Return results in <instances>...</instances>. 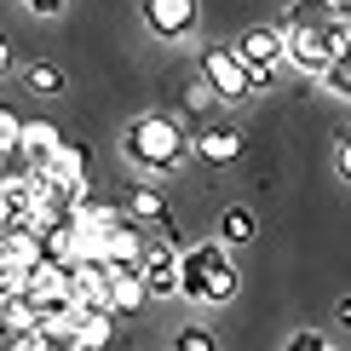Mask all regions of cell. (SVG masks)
Here are the masks:
<instances>
[{
	"mask_svg": "<svg viewBox=\"0 0 351 351\" xmlns=\"http://www.w3.org/2000/svg\"><path fill=\"white\" fill-rule=\"evenodd\" d=\"M242 288L237 265H230V247L225 242H190L179 247V294L196 305H230Z\"/></svg>",
	"mask_w": 351,
	"mask_h": 351,
	"instance_id": "cell-1",
	"label": "cell"
},
{
	"mask_svg": "<svg viewBox=\"0 0 351 351\" xmlns=\"http://www.w3.org/2000/svg\"><path fill=\"white\" fill-rule=\"evenodd\" d=\"M282 351H340V346H328L323 334H311V328H300V334H294V340H288Z\"/></svg>",
	"mask_w": 351,
	"mask_h": 351,
	"instance_id": "cell-18",
	"label": "cell"
},
{
	"mask_svg": "<svg viewBox=\"0 0 351 351\" xmlns=\"http://www.w3.org/2000/svg\"><path fill=\"white\" fill-rule=\"evenodd\" d=\"M230 52H237L242 64H247V75H254V93H259V86H271V81H276V58H282V29L254 23V29H247V35H242Z\"/></svg>",
	"mask_w": 351,
	"mask_h": 351,
	"instance_id": "cell-4",
	"label": "cell"
},
{
	"mask_svg": "<svg viewBox=\"0 0 351 351\" xmlns=\"http://www.w3.org/2000/svg\"><path fill=\"white\" fill-rule=\"evenodd\" d=\"M202 86H208L219 104H242L254 93V75H247V64L230 47H208L202 52Z\"/></svg>",
	"mask_w": 351,
	"mask_h": 351,
	"instance_id": "cell-3",
	"label": "cell"
},
{
	"mask_svg": "<svg viewBox=\"0 0 351 351\" xmlns=\"http://www.w3.org/2000/svg\"><path fill=\"white\" fill-rule=\"evenodd\" d=\"M138 282H144V294L173 300V294H179V247H173V242H144Z\"/></svg>",
	"mask_w": 351,
	"mask_h": 351,
	"instance_id": "cell-7",
	"label": "cell"
},
{
	"mask_svg": "<svg viewBox=\"0 0 351 351\" xmlns=\"http://www.w3.org/2000/svg\"><path fill=\"white\" fill-rule=\"evenodd\" d=\"M6 69H12V52H6V40H0V75H6Z\"/></svg>",
	"mask_w": 351,
	"mask_h": 351,
	"instance_id": "cell-21",
	"label": "cell"
},
{
	"mask_svg": "<svg viewBox=\"0 0 351 351\" xmlns=\"http://www.w3.org/2000/svg\"><path fill=\"white\" fill-rule=\"evenodd\" d=\"M247 237H254V213L247 208H230L219 219V242H247Z\"/></svg>",
	"mask_w": 351,
	"mask_h": 351,
	"instance_id": "cell-12",
	"label": "cell"
},
{
	"mask_svg": "<svg viewBox=\"0 0 351 351\" xmlns=\"http://www.w3.org/2000/svg\"><path fill=\"white\" fill-rule=\"evenodd\" d=\"M121 219L127 225H156L162 230V242H173V247H184L179 242V230H173V213H167V202H162V190H144V184H133V190H121Z\"/></svg>",
	"mask_w": 351,
	"mask_h": 351,
	"instance_id": "cell-6",
	"label": "cell"
},
{
	"mask_svg": "<svg viewBox=\"0 0 351 351\" xmlns=\"http://www.w3.org/2000/svg\"><path fill=\"white\" fill-rule=\"evenodd\" d=\"M144 300H150V294H144V282H138V276H110V317L138 311Z\"/></svg>",
	"mask_w": 351,
	"mask_h": 351,
	"instance_id": "cell-11",
	"label": "cell"
},
{
	"mask_svg": "<svg viewBox=\"0 0 351 351\" xmlns=\"http://www.w3.org/2000/svg\"><path fill=\"white\" fill-rule=\"evenodd\" d=\"M29 6H35V12H47V18H52V12H64V0H29Z\"/></svg>",
	"mask_w": 351,
	"mask_h": 351,
	"instance_id": "cell-20",
	"label": "cell"
},
{
	"mask_svg": "<svg viewBox=\"0 0 351 351\" xmlns=\"http://www.w3.org/2000/svg\"><path fill=\"white\" fill-rule=\"evenodd\" d=\"M173 351H219L208 328H179V340H173Z\"/></svg>",
	"mask_w": 351,
	"mask_h": 351,
	"instance_id": "cell-16",
	"label": "cell"
},
{
	"mask_svg": "<svg viewBox=\"0 0 351 351\" xmlns=\"http://www.w3.org/2000/svg\"><path fill=\"white\" fill-rule=\"evenodd\" d=\"M58 144H64V133H58L52 121H23V133H18V156H23L29 167H40V162L58 150Z\"/></svg>",
	"mask_w": 351,
	"mask_h": 351,
	"instance_id": "cell-10",
	"label": "cell"
},
{
	"mask_svg": "<svg viewBox=\"0 0 351 351\" xmlns=\"http://www.w3.org/2000/svg\"><path fill=\"white\" fill-rule=\"evenodd\" d=\"M196 156L213 162V167H230L242 156V133L237 127H208V133H196Z\"/></svg>",
	"mask_w": 351,
	"mask_h": 351,
	"instance_id": "cell-9",
	"label": "cell"
},
{
	"mask_svg": "<svg viewBox=\"0 0 351 351\" xmlns=\"http://www.w3.org/2000/svg\"><path fill=\"white\" fill-rule=\"evenodd\" d=\"M144 23L162 40H184L196 29V0H144Z\"/></svg>",
	"mask_w": 351,
	"mask_h": 351,
	"instance_id": "cell-8",
	"label": "cell"
},
{
	"mask_svg": "<svg viewBox=\"0 0 351 351\" xmlns=\"http://www.w3.org/2000/svg\"><path fill=\"white\" fill-rule=\"evenodd\" d=\"M317 81H323L334 98H346V93H351V64H346V58H334V64H328V69H323Z\"/></svg>",
	"mask_w": 351,
	"mask_h": 351,
	"instance_id": "cell-14",
	"label": "cell"
},
{
	"mask_svg": "<svg viewBox=\"0 0 351 351\" xmlns=\"http://www.w3.org/2000/svg\"><path fill=\"white\" fill-rule=\"evenodd\" d=\"M121 150H127V162H138L150 173H173L190 156V138H184V127L173 121V115H138V121L127 127Z\"/></svg>",
	"mask_w": 351,
	"mask_h": 351,
	"instance_id": "cell-2",
	"label": "cell"
},
{
	"mask_svg": "<svg viewBox=\"0 0 351 351\" xmlns=\"http://www.w3.org/2000/svg\"><path fill=\"white\" fill-rule=\"evenodd\" d=\"M18 133H23V115L0 110V156H12V150H18Z\"/></svg>",
	"mask_w": 351,
	"mask_h": 351,
	"instance_id": "cell-15",
	"label": "cell"
},
{
	"mask_svg": "<svg viewBox=\"0 0 351 351\" xmlns=\"http://www.w3.org/2000/svg\"><path fill=\"white\" fill-rule=\"evenodd\" d=\"M29 93H64V69H58V64H35V69H29Z\"/></svg>",
	"mask_w": 351,
	"mask_h": 351,
	"instance_id": "cell-13",
	"label": "cell"
},
{
	"mask_svg": "<svg viewBox=\"0 0 351 351\" xmlns=\"http://www.w3.org/2000/svg\"><path fill=\"white\" fill-rule=\"evenodd\" d=\"M282 58H294L305 75H323V69L334 64L323 23H288V29H282Z\"/></svg>",
	"mask_w": 351,
	"mask_h": 351,
	"instance_id": "cell-5",
	"label": "cell"
},
{
	"mask_svg": "<svg viewBox=\"0 0 351 351\" xmlns=\"http://www.w3.org/2000/svg\"><path fill=\"white\" fill-rule=\"evenodd\" d=\"M323 35H328V52H334V58H346V47H351V23H346V18H328Z\"/></svg>",
	"mask_w": 351,
	"mask_h": 351,
	"instance_id": "cell-17",
	"label": "cell"
},
{
	"mask_svg": "<svg viewBox=\"0 0 351 351\" xmlns=\"http://www.w3.org/2000/svg\"><path fill=\"white\" fill-rule=\"evenodd\" d=\"M334 167H340V179L351 173V138L346 133H334Z\"/></svg>",
	"mask_w": 351,
	"mask_h": 351,
	"instance_id": "cell-19",
	"label": "cell"
}]
</instances>
